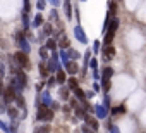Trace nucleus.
Returning <instances> with one entry per match:
<instances>
[{
	"instance_id": "obj_34",
	"label": "nucleus",
	"mask_w": 146,
	"mask_h": 133,
	"mask_svg": "<svg viewBox=\"0 0 146 133\" xmlns=\"http://www.w3.org/2000/svg\"><path fill=\"white\" fill-rule=\"evenodd\" d=\"M4 76H5V68H4V64H0V80Z\"/></svg>"
},
{
	"instance_id": "obj_39",
	"label": "nucleus",
	"mask_w": 146,
	"mask_h": 133,
	"mask_svg": "<svg viewBox=\"0 0 146 133\" xmlns=\"http://www.w3.org/2000/svg\"><path fill=\"white\" fill-rule=\"evenodd\" d=\"M69 55H70V57H78V54H76V50H69Z\"/></svg>"
},
{
	"instance_id": "obj_3",
	"label": "nucleus",
	"mask_w": 146,
	"mask_h": 133,
	"mask_svg": "<svg viewBox=\"0 0 146 133\" xmlns=\"http://www.w3.org/2000/svg\"><path fill=\"white\" fill-rule=\"evenodd\" d=\"M2 95H4L5 102H12V100L16 99V95H17V93L14 92V88H12V87H7V88H4V93H2Z\"/></svg>"
},
{
	"instance_id": "obj_26",
	"label": "nucleus",
	"mask_w": 146,
	"mask_h": 133,
	"mask_svg": "<svg viewBox=\"0 0 146 133\" xmlns=\"http://www.w3.org/2000/svg\"><path fill=\"white\" fill-rule=\"evenodd\" d=\"M60 97H64V99H69V90L67 88H60Z\"/></svg>"
},
{
	"instance_id": "obj_4",
	"label": "nucleus",
	"mask_w": 146,
	"mask_h": 133,
	"mask_svg": "<svg viewBox=\"0 0 146 133\" xmlns=\"http://www.w3.org/2000/svg\"><path fill=\"white\" fill-rule=\"evenodd\" d=\"M74 35H76V38H78L81 43H88V38H86V35H84V31H83V28H81L79 24L74 28Z\"/></svg>"
},
{
	"instance_id": "obj_33",
	"label": "nucleus",
	"mask_w": 146,
	"mask_h": 133,
	"mask_svg": "<svg viewBox=\"0 0 146 133\" xmlns=\"http://www.w3.org/2000/svg\"><path fill=\"white\" fill-rule=\"evenodd\" d=\"M43 31H45V35L46 33H52V24H45L43 26Z\"/></svg>"
},
{
	"instance_id": "obj_24",
	"label": "nucleus",
	"mask_w": 146,
	"mask_h": 133,
	"mask_svg": "<svg viewBox=\"0 0 146 133\" xmlns=\"http://www.w3.org/2000/svg\"><path fill=\"white\" fill-rule=\"evenodd\" d=\"M64 9H65V14H67V17H70V4H69V0H65Z\"/></svg>"
},
{
	"instance_id": "obj_9",
	"label": "nucleus",
	"mask_w": 146,
	"mask_h": 133,
	"mask_svg": "<svg viewBox=\"0 0 146 133\" xmlns=\"http://www.w3.org/2000/svg\"><path fill=\"white\" fill-rule=\"evenodd\" d=\"M72 92H74V95H76V97H78V99H79L81 102H84V100H86V93H84V92H83V90H81L79 87H78V88H74Z\"/></svg>"
},
{
	"instance_id": "obj_29",
	"label": "nucleus",
	"mask_w": 146,
	"mask_h": 133,
	"mask_svg": "<svg viewBox=\"0 0 146 133\" xmlns=\"http://www.w3.org/2000/svg\"><path fill=\"white\" fill-rule=\"evenodd\" d=\"M124 111H125V107H113L112 114H119V112H124Z\"/></svg>"
},
{
	"instance_id": "obj_22",
	"label": "nucleus",
	"mask_w": 146,
	"mask_h": 133,
	"mask_svg": "<svg viewBox=\"0 0 146 133\" xmlns=\"http://www.w3.org/2000/svg\"><path fill=\"white\" fill-rule=\"evenodd\" d=\"M41 23H43V17H41V16L38 14V16H36L35 19H33V26H40Z\"/></svg>"
},
{
	"instance_id": "obj_12",
	"label": "nucleus",
	"mask_w": 146,
	"mask_h": 133,
	"mask_svg": "<svg viewBox=\"0 0 146 133\" xmlns=\"http://www.w3.org/2000/svg\"><path fill=\"white\" fill-rule=\"evenodd\" d=\"M112 75H113V69H112V68H105V69H103V80H110Z\"/></svg>"
},
{
	"instance_id": "obj_38",
	"label": "nucleus",
	"mask_w": 146,
	"mask_h": 133,
	"mask_svg": "<svg viewBox=\"0 0 146 133\" xmlns=\"http://www.w3.org/2000/svg\"><path fill=\"white\" fill-rule=\"evenodd\" d=\"M93 78H95V80H98V78H100V75H98V71H96V69H93Z\"/></svg>"
},
{
	"instance_id": "obj_20",
	"label": "nucleus",
	"mask_w": 146,
	"mask_h": 133,
	"mask_svg": "<svg viewBox=\"0 0 146 133\" xmlns=\"http://www.w3.org/2000/svg\"><path fill=\"white\" fill-rule=\"evenodd\" d=\"M60 48H69V40H67V36H62V40H60Z\"/></svg>"
},
{
	"instance_id": "obj_43",
	"label": "nucleus",
	"mask_w": 146,
	"mask_h": 133,
	"mask_svg": "<svg viewBox=\"0 0 146 133\" xmlns=\"http://www.w3.org/2000/svg\"><path fill=\"white\" fill-rule=\"evenodd\" d=\"M112 133H120V131H119V128H115V126H113V128H112Z\"/></svg>"
},
{
	"instance_id": "obj_2",
	"label": "nucleus",
	"mask_w": 146,
	"mask_h": 133,
	"mask_svg": "<svg viewBox=\"0 0 146 133\" xmlns=\"http://www.w3.org/2000/svg\"><path fill=\"white\" fill-rule=\"evenodd\" d=\"M14 60H16L17 66H21V68H29V57L24 52H16L14 54Z\"/></svg>"
},
{
	"instance_id": "obj_18",
	"label": "nucleus",
	"mask_w": 146,
	"mask_h": 133,
	"mask_svg": "<svg viewBox=\"0 0 146 133\" xmlns=\"http://www.w3.org/2000/svg\"><path fill=\"white\" fill-rule=\"evenodd\" d=\"M40 71H41V76H43V78H48V75H50V73H48V69H46V66H45L43 62L40 64Z\"/></svg>"
},
{
	"instance_id": "obj_5",
	"label": "nucleus",
	"mask_w": 146,
	"mask_h": 133,
	"mask_svg": "<svg viewBox=\"0 0 146 133\" xmlns=\"http://www.w3.org/2000/svg\"><path fill=\"white\" fill-rule=\"evenodd\" d=\"M64 66H65V71H67L69 75H76V73H78V64H76V62L69 60V62L64 64Z\"/></svg>"
},
{
	"instance_id": "obj_13",
	"label": "nucleus",
	"mask_w": 146,
	"mask_h": 133,
	"mask_svg": "<svg viewBox=\"0 0 146 133\" xmlns=\"http://www.w3.org/2000/svg\"><path fill=\"white\" fill-rule=\"evenodd\" d=\"M45 48H46V50H55V48H57V42H55V40H48L46 45H45Z\"/></svg>"
},
{
	"instance_id": "obj_16",
	"label": "nucleus",
	"mask_w": 146,
	"mask_h": 133,
	"mask_svg": "<svg viewBox=\"0 0 146 133\" xmlns=\"http://www.w3.org/2000/svg\"><path fill=\"white\" fill-rule=\"evenodd\" d=\"M60 59L64 60V64H67V62H69V54H67V50H65V48H62V50H60Z\"/></svg>"
},
{
	"instance_id": "obj_45",
	"label": "nucleus",
	"mask_w": 146,
	"mask_h": 133,
	"mask_svg": "<svg viewBox=\"0 0 146 133\" xmlns=\"http://www.w3.org/2000/svg\"><path fill=\"white\" fill-rule=\"evenodd\" d=\"M81 2H84V0H81Z\"/></svg>"
},
{
	"instance_id": "obj_36",
	"label": "nucleus",
	"mask_w": 146,
	"mask_h": 133,
	"mask_svg": "<svg viewBox=\"0 0 146 133\" xmlns=\"http://www.w3.org/2000/svg\"><path fill=\"white\" fill-rule=\"evenodd\" d=\"M38 9H45V0H38Z\"/></svg>"
},
{
	"instance_id": "obj_14",
	"label": "nucleus",
	"mask_w": 146,
	"mask_h": 133,
	"mask_svg": "<svg viewBox=\"0 0 146 133\" xmlns=\"http://www.w3.org/2000/svg\"><path fill=\"white\" fill-rule=\"evenodd\" d=\"M105 114H107V109H105L103 105H98V107H96V116H98V118H105Z\"/></svg>"
},
{
	"instance_id": "obj_27",
	"label": "nucleus",
	"mask_w": 146,
	"mask_h": 133,
	"mask_svg": "<svg viewBox=\"0 0 146 133\" xmlns=\"http://www.w3.org/2000/svg\"><path fill=\"white\" fill-rule=\"evenodd\" d=\"M40 55H41V59H46V57H48V50L43 47V48L40 50Z\"/></svg>"
},
{
	"instance_id": "obj_37",
	"label": "nucleus",
	"mask_w": 146,
	"mask_h": 133,
	"mask_svg": "<svg viewBox=\"0 0 146 133\" xmlns=\"http://www.w3.org/2000/svg\"><path fill=\"white\" fill-rule=\"evenodd\" d=\"M93 50H95V52H100V42H95V45H93Z\"/></svg>"
},
{
	"instance_id": "obj_35",
	"label": "nucleus",
	"mask_w": 146,
	"mask_h": 133,
	"mask_svg": "<svg viewBox=\"0 0 146 133\" xmlns=\"http://www.w3.org/2000/svg\"><path fill=\"white\" fill-rule=\"evenodd\" d=\"M96 62H98L96 59H91V60H88V64L91 66V68H93V69H96Z\"/></svg>"
},
{
	"instance_id": "obj_23",
	"label": "nucleus",
	"mask_w": 146,
	"mask_h": 133,
	"mask_svg": "<svg viewBox=\"0 0 146 133\" xmlns=\"http://www.w3.org/2000/svg\"><path fill=\"white\" fill-rule=\"evenodd\" d=\"M7 112L11 114V118H12V119H17V111H16L14 107H9V109H7Z\"/></svg>"
},
{
	"instance_id": "obj_7",
	"label": "nucleus",
	"mask_w": 146,
	"mask_h": 133,
	"mask_svg": "<svg viewBox=\"0 0 146 133\" xmlns=\"http://www.w3.org/2000/svg\"><path fill=\"white\" fill-rule=\"evenodd\" d=\"M84 119H86L88 126H90L93 131H96V130H98V123H96V119H95V118H91V116H84Z\"/></svg>"
},
{
	"instance_id": "obj_32",
	"label": "nucleus",
	"mask_w": 146,
	"mask_h": 133,
	"mask_svg": "<svg viewBox=\"0 0 146 133\" xmlns=\"http://www.w3.org/2000/svg\"><path fill=\"white\" fill-rule=\"evenodd\" d=\"M0 130H2V131H5V133H9V128H7V124H5L4 121H0Z\"/></svg>"
},
{
	"instance_id": "obj_1",
	"label": "nucleus",
	"mask_w": 146,
	"mask_h": 133,
	"mask_svg": "<svg viewBox=\"0 0 146 133\" xmlns=\"http://www.w3.org/2000/svg\"><path fill=\"white\" fill-rule=\"evenodd\" d=\"M36 119L40 121H52L53 119V111L46 105H38V112H36Z\"/></svg>"
},
{
	"instance_id": "obj_41",
	"label": "nucleus",
	"mask_w": 146,
	"mask_h": 133,
	"mask_svg": "<svg viewBox=\"0 0 146 133\" xmlns=\"http://www.w3.org/2000/svg\"><path fill=\"white\" fill-rule=\"evenodd\" d=\"M4 93V83H2V80H0V95Z\"/></svg>"
},
{
	"instance_id": "obj_30",
	"label": "nucleus",
	"mask_w": 146,
	"mask_h": 133,
	"mask_svg": "<svg viewBox=\"0 0 146 133\" xmlns=\"http://www.w3.org/2000/svg\"><path fill=\"white\" fill-rule=\"evenodd\" d=\"M81 130H83V133H95V131H93L88 124H83V128H81Z\"/></svg>"
},
{
	"instance_id": "obj_15",
	"label": "nucleus",
	"mask_w": 146,
	"mask_h": 133,
	"mask_svg": "<svg viewBox=\"0 0 146 133\" xmlns=\"http://www.w3.org/2000/svg\"><path fill=\"white\" fill-rule=\"evenodd\" d=\"M113 54H115V48H113L112 45H107V48H105V55H107V57H113Z\"/></svg>"
},
{
	"instance_id": "obj_42",
	"label": "nucleus",
	"mask_w": 146,
	"mask_h": 133,
	"mask_svg": "<svg viewBox=\"0 0 146 133\" xmlns=\"http://www.w3.org/2000/svg\"><path fill=\"white\" fill-rule=\"evenodd\" d=\"M90 60V52H86V55H84V62H88Z\"/></svg>"
},
{
	"instance_id": "obj_6",
	"label": "nucleus",
	"mask_w": 146,
	"mask_h": 133,
	"mask_svg": "<svg viewBox=\"0 0 146 133\" xmlns=\"http://www.w3.org/2000/svg\"><path fill=\"white\" fill-rule=\"evenodd\" d=\"M17 42H19V47H21V52H24V54H28V52H29V43H28V40H26V36H23V38H19Z\"/></svg>"
},
{
	"instance_id": "obj_31",
	"label": "nucleus",
	"mask_w": 146,
	"mask_h": 133,
	"mask_svg": "<svg viewBox=\"0 0 146 133\" xmlns=\"http://www.w3.org/2000/svg\"><path fill=\"white\" fill-rule=\"evenodd\" d=\"M38 131H40V133H50V126H48V124H45V126H41Z\"/></svg>"
},
{
	"instance_id": "obj_28",
	"label": "nucleus",
	"mask_w": 146,
	"mask_h": 133,
	"mask_svg": "<svg viewBox=\"0 0 146 133\" xmlns=\"http://www.w3.org/2000/svg\"><path fill=\"white\" fill-rule=\"evenodd\" d=\"M103 90H105V92L110 90V80H103Z\"/></svg>"
},
{
	"instance_id": "obj_17",
	"label": "nucleus",
	"mask_w": 146,
	"mask_h": 133,
	"mask_svg": "<svg viewBox=\"0 0 146 133\" xmlns=\"http://www.w3.org/2000/svg\"><path fill=\"white\" fill-rule=\"evenodd\" d=\"M16 102H17V107H24V97L21 95V93H17L16 95V99H14Z\"/></svg>"
},
{
	"instance_id": "obj_10",
	"label": "nucleus",
	"mask_w": 146,
	"mask_h": 133,
	"mask_svg": "<svg viewBox=\"0 0 146 133\" xmlns=\"http://www.w3.org/2000/svg\"><path fill=\"white\" fill-rule=\"evenodd\" d=\"M48 104H52V97H50L48 92H45V93L41 95V105H46V107H48Z\"/></svg>"
},
{
	"instance_id": "obj_40",
	"label": "nucleus",
	"mask_w": 146,
	"mask_h": 133,
	"mask_svg": "<svg viewBox=\"0 0 146 133\" xmlns=\"http://www.w3.org/2000/svg\"><path fill=\"white\" fill-rule=\"evenodd\" d=\"M53 83H55V78H53V76H52V78H50V80H48V87H52V85H53Z\"/></svg>"
},
{
	"instance_id": "obj_25",
	"label": "nucleus",
	"mask_w": 146,
	"mask_h": 133,
	"mask_svg": "<svg viewBox=\"0 0 146 133\" xmlns=\"http://www.w3.org/2000/svg\"><path fill=\"white\" fill-rule=\"evenodd\" d=\"M23 26H24V30H28V28H29V23H28V14H23Z\"/></svg>"
},
{
	"instance_id": "obj_44",
	"label": "nucleus",
	"mask_w": 146,
	"mask_h": 133,
	"mask_svg": "<svg viewBox=\"0 0 146 133\" xmlns=\"http://www.w3.org/2000/svg\"><path fill=\"white\" fill-rule=\"evenodd\" d=\"M35 133H40V131H38V130H36V131H35Z\"/></svg>"
},
{
	"instance_id": "obj_11",
	"label": "nucleus",
	"mask_w": 146,
	"mask_h": 133,
	"mask_svg": "<svg viewBox=\"0 0 146 133\" xmlns=\"http://www.w3.org/2000/svg\"><path fill=\"white\" fill-rule=\"evenodd\" d=\"M55 81H57V83H64V81H65V73H64L62 69H58V71H57V76H55Z\"/></svg>"
},
{
	"instance_id": "obj_21",
	"label": "nucleus",
	"mask_w": 146,
	"mask_h": 133,
	"mask_svg": "<svg viewBox=\"0 0 146 133\" xmlns=\"http://www.w3.org/2000/svg\"><path fill=\"white\" fill-rule=\"evenodd\" d=\"M69 88H70V90L78 88V80H76V78H70V80H69Z\"/></svg>"
},
{
	"instance_id": "obj_8",
	"label": "nucleus",
	"mask_w": 146,
	"mask_h": 133,
	"mask_svg": "<svg viewBox=\"0 0 146 133\" xmlns=\"http://www.w3.org/2000/svg\"><path fill=\"white\" fill-rule=\"evenodd\" d=\"M16 78H17V81L21 83V87L24 88V87H26V83H28V78H26V75H24L23 71H19V73H16Z\"/></svg>"
},
{
	"instance_id": "obj_19",
	"label": "nucleus",
	"mask_w": 146,
	"mask_h": 133,
	"mask_svg": "<svg viewBox=\"0 0 146 133\" xmlns=\"http://www.w3.org/2000/svg\"><path fill=\"white\" fill-rule=\"evenodd\" d=\"M117 7H119V5H117V2H110V12H108V14H110V16H115Z\"/></svg>"
}]
</instances>
